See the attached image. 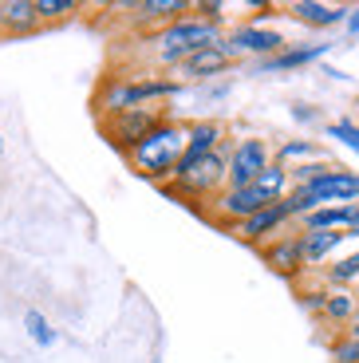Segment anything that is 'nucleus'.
I'll list each match as a JSON object with an SVG mask.
<instances>
[{"label":"nucleus","instance_id":"nucleus-1","mask_svg":"<svg viewBox=\"0 0 359 363\" xmlns=\"http://www.w3.org/2000/svg\"><path fill=\"white\" fill-rule=\"evenodd\" d=\"M146 40H150V67H178V64H186L194 52H206V48L221 44L225 28L201 20L198 12H186V16L170 20L166 28L150 32Z\"/></svg>","mask_w":359,"mask_h":363},{"label":"nucleus","instance_id":"nucleus-2","mask_svg":"<svg viewBox=\"0 0 359 363\" xmlns=\"http://www.w3.org/2000/svg\"><path fill=\"white\" fill-rule=\"evenodd\" d=\"M186 83H178L174 75H150V79H131V75H111L107 83L99 87L95 95V111L107 118L126 115V111H138V107H150L158 99H174L182 95Z\"/></svg>","mask_w":359,"mask_h":363},{"label":"nucleus","instance_id":"nucleus-3","mask_svg":"<svg viewBox=\"0 0 359 363\" xmlns=\"http://www.w3.org/2000/svg\"><path fill=\"white\" fill-rule=\"evenodd\" d=\"M186 127L189 123H178V118H162L158 127L150 130V135L143 138V143L131 150V166H135V174H143V178L150 182H170L174 166H178V158L186 155Z\"/></svg>","mask_w":359,"mask_h":363},{"label":"nucleus","instance_id":"nucleus-4","mask_svg":"<svg viewBox=\"0 0 359 363\" xmlns=\"http://www.w3.org/2000/svg\"><path fill=\"white\" fill-rule=\"evenodd\" d=\"M272 166V143L260 135H245L233 143V155H229V178H225V190H245L257 182V174Z\"/></svg>","mask_w":359,"mask_h":363},{"label":"nucleus","instance_id":"nucleus-5","mask_svg":"<svg viewBox=\"0 0 359 363\" xmlns=\"http://www.w3.org/2000/svg\"><path fill=\"white\" fill-rule=\"evenodd\" d=\"M288 48V40L280 36L277 28H265V24H237L229 36H225V52L233 55V60H272Z\"/></svg>","mask_w":359,"mask_h":363},{"label":"nucleus","instance_id":"nucleus-6","mask_svg":"<svg viewBox=\"0 0 359 363\" xmlns=\"http://www.w3.org/2000/svg\"><path fill=\"white\" fill-rule=\"evenodd\" d=\"M162 118H166V111H158V107H138V111H126V115H115V118H107L103 123V130H107V138L118 146V150H135L138 143H143L146 135H150L154 127H158Z\"/></svg>","mask_w":359,"mask_h":363},{"label":"nucleus","instance_id":"nucleus-7","mask_svg":"<svg viewBox=\"0 0 359 363\" xmlns=\"http://www.w3.org/2000/svg\"><path fill=\"white\" fill-rule=\"evenodd\" d=\"M300 190H308V198L316 206H355L359 201V170L336 166L324 178H316L312 186H300Z\"/></svg>","mask_w":359,"mask_h":363},{"label":"nucleus","instance_id":"nucleus-8","mask_svg":"<svg viewBox=\"0 0 359 363\" xmlns=\"http://www.w3.org/2000/svg\"><path fill=\"white\" fill-rule=\"evenodd\" d=\"M288 213L280 209V201L277 206H269V209H260V213H253L249 221H237V225H229L225 233H233L237 241H245V245H253V249H260V245H269L272 237H280V233H288Z\"/></svg>","mask_w":359,"mask_h":363},{"label":"nucleus","instance_id":"nucleus-9","mask_svg":"<svg viewBox=\"0 0 359 363\" xmlns=\"http://www.w3.org/2000/svg\"><path fill=\"white\" fill-rule=\"evenodd\" d=\"M115 9L131 12V28H150V32H158L170 20L194 12V4L189 0H131V4H115Z\"/></svg>","mask_w":359,"mask_h":363},{"label":"nucleus","instance_id":"nucleus-10","mask_svg":"<svg viewBox=\"0 0 359 363\" xmlns=\"http://www.w3.org/2000/svg\"><path fill=\"white\" fill-rule=\"evenodd\" d=\"M257 253H260V261L269 264L272 272H280V277H288V281L304 272V249H300V229H297V233H280V237H272L269 245H260Z\"/></svg>","mask_w":359,"mask_h":363},{"label":"nucleus","instance_id":"nucleus-11","mask_svg":"<svg viewBox=\"0 0 359 363\" xmlns=\"http://www.w3.org/2000/svg\"><path fill=\"white\" fill-rule=\"evenodd\" d=\"M233 64H237V60L225 52V40H221V44L206 48V52H194L186 64L174 67V72H178L174 79H178V83H189V79H214V75H225Z\"/></svg>","mask_w":359,"mask_h":363},{"label":"nucleus","instance_id":"nucleus-12","mask_svg":"<svg viewBox=\"0 0 359 363\" xmlns=\"http://www.w3.org/2000/svg\"><path fill=\"white\" fill-rule=\"evenodd\" d=\"M225 138H229V130H225L221 118H194L186 127V155H182L178 162H194V158H201V155H214Z\"/></svg>","mask_w":359,"mask_h":363},{"label":"nucleus","instance_id":"nucleus-13","mask_svg":"<svg viewBox=\"0 0 359 363\" xmlns=\"http://www.w3.org/2000/svg\"><path fill=\"white\" fill-rule=\"evenodd\" d=\"M328 52H332V44H328V40H320V44H288L280 55L260 60L257 72L260 75H269V72H297V67H308V64H316V60H324Z\"/></svg>","mask_w":359,"mask_h":363},{"label":"nucleus","instance_id":"nucleus-14","mask_svg":"<svg viewBox=\"0 0 359 363\" xmlns=\"http://www.w3.org/2000/svg\"><path fill=\"white\" fill-rule=\"evenodd\" d=\"M285 12L304 28H336L348 20V4H324V0H292Z\"/></svg>","mask_w":359,"mask_h":363},{"label":"nucleus","instance_id":"nucleus-15","mask_svg":"<svg viewBox=\"0 0 359 363\" xmlns=\"http://www.w3.org/2000/svg\"><path fill=\"white\" fill-rule=\"evenodd\" d=\"M348 245V233L328 229V233H300V249H304V269H320L328 264V257H336Z\"/></svg>","mask_w":359,"mask_h":363},{"label":"nucleus","instance_id":"nucleus-16","mask_svg":"<svg viewBox=\"0 0 359 363\" xmlns=\"http://www.w3.org/2000/svg\"><path fill=\"white\" fill-rule=\"evenodd\" d=\"M316 158H328V150H324L320 143H312V138H280L277 146H272V162L280 166H304V162H316Z\"/></svg>","mask_w":359,"mask_h":363},{"label":"nucleus","instance_id":"nucleus-17","mask_svg":"<svg viewBox=\"0 0 359 363\" xmlns=\"http://www.w3.org/2000/svg\"><path fill=\"white\" fill-rule=\"evenodd\" d=\"M0 28L12 32V36H28V32H36V28H40L36 0H4V4H0Z\"/></svg>","mask_w":359,"mask_h":363},{"label":"nucleus","instance_id":"nucleus-18","mask_svg":"<svg viewBox=\"0 0 359 363\" xmlns=\"http://www.w3.org/2000/svg\"><path fill=\"white\" fill-rule=\"evenodd\" d=\"M359 312V292L355 289H328V304H324V324L332 328H348Z\"/></svg>","mask_w":359,"mask_h":363},{"label":"nucleus","instance_id":"nucleus-19","mask_svg":"<svg viewBox=\"0 0 359 363\" xmlns=\"http://www.w3.org/2000/svg\"><path fill=\"white\" fill-rule=\"evenodd\" d=\"M260 190V198L269 201V206H277V201H285L288 198V190H292V178H288V166H280V162H272V166H265V170L257 174V182H253Z\"/></svg>","mask_w":359,"mask_h":363},{"label":"nucleus","instance_id":"nucleus-20","mask_svg":"<svg viewBox=\"0 0 359 363\" xmlns=\"http://www.w3.org/2000/svg\"><path fill=\"white\" fill-rule=\"evenodd\" d=\"M324 284L328 289H351V284H359V257L348 253L340 261L324 264Z\"/></svg>","mask_w":359,"mask_h":363},{"label":"nucleus","instance_id":"nucleus-21","mask_svg":"<svg viewBox=\"0 0 359 363\" xmlns=\"http://www.w3.org/2000/svg\"><path fill=\"white\" fill-rule=\"evenodd\" d=\"M79 0H36V20L40 24H60V20L75 16Z\"/></svg>","mask_w":359,"mask_h":363},{"label":"nucleus","instance_id":"nucleus-22","mask_svg":"<svg viewBox=\"0 0 359 363\" xmlns=\"http://www.w3.org/2000/svg\"><path fill=\"white\" fill-rule=\"evenodd\" d=\"M336 158H316V162H304V166H292L288 170V178H292V186H312L316 178H324L328 170H336Z\"/></svg>","mask_w":359,"mask_h":363},{"label":"nucleus","instance_id":"nucleus-23","mask_svg":"<svg viewBox=\"0 0 359 363\" xmlns=\"http://www.w3.org/2000/svg\"><path fill=\"white\" fill-rule=\"evenodd\" d=\"M324 135L332 138V143L348 146L351 155H359V123H351V118H336V123L324 127Z\"/></svg>","mask_w":359,"mask_h":363},{"label":"nucleus","instance_id":"nucleus-24","mask_svg":"<svg viewBox=\"0 0 359 363\" xmlns=\"http://www.w3.org/2000/svg\"><path fill=\"white\" fill-rule=\"evenodd\" d=\"M24 328H28V336H32V344H36V347H52L55 344V328L48 324L36 308L24 312Z\"/></svg>","mask_w":359,"mask_h":363},{"label":"nucleus","instance_id":"nucleus-25","mask_svg":"<svg viewBox=\"0 0 359 363\" xmlns=\"http://www.w3.org/2000/svg\"><path fill=\"white\" fill-rule=\"evenodd\" d=\"M300 304H304L312 316H324V304H328V289H304L300 292Z\"/></svg>","mask_w":359,"mask_h":363},{"label":"nucleus","instance_id":"nucleus-26","mask_svg":"<svg viewBox=\"0 0 359 363\" xmlns=\"http://www.w3.org/2000/svg\"><path fill=\"white\" fill-rule=\"evenodd\" d=\"M194 12H198L201 20H209V24H221L225 4H221V0H194Z\"/></svg>","mask_w":359,"mask_h":363},{"label":"nucleus","instance_id":"nucleus-27","mask_svg":"<svg viewBox=\"0 0 359 363\" xmlns=\"http://www.w3.org/2000/svg\"><path fill=\"white\" fill-rule=\"evenodd\" d=\"M332 359H336V363H359V340H348V336H343L340 344L332 347Z\"/></svg>","mask_w":359,"mask_h":363},{"label":"nucleus","instance_id":"nucleus-28","mask_svg":"<svg viewBox=\"0 0 359 363\" xmlns=\"http://www.w3.org/2000/svg\"><path fill=\"white\" fill-rule=\"evenodd\" d=\"M292 118H297V123H316V118H320V111L308 107V103H297V107H292Z\"/></svg>","mask_w":359,"mask_h":363},{"label":"nucleus","instance_id":"nucleus-29","mask_svg":"<svg viewBox=\"0 0 359 363\" xmlns=\"http://www.w3.org/2000/svg\"><path fill=\"white\" fill-rule=\"evenodd\" d=\"M343 28H348V36H359V9H348V20H343Z\"/></svg>","mask_w":359,"mask_h":363},{"label":"nucleus","instance_id":"nucleus-30","mask_svg":"<svg viewBox=\"0 0 359 363\" xmlns=\"http://www.w3.org/2000/svg\"><path fill=\"white\" fill-rule=\"evenodd\" d=\"M348 241H359V201H355V221H351V229H348Z\"/></svg>","mask_w":359,"mask_h":363},{"label":"nucleus","instance_id":"nucleus-31","mask_svg":"<svg viewBox=\"0 0 359 363\" xmlns=\"http://www.w3.org/2000/svg\"><path fill=\"white\" fill-rule=\"evenodd\" d=\"M0 155H4V135H0Z\"/></svg>","mask_w":359,"mask_h":363},{"label":"nucleus","instance_id":"nucleus-32","mask_svg":"<svg viewBox=\"0 0 359 363\" xmlns=\"http://www.w3.org/2000/svg\"><path fill=\"white\" fill-rule=\"evenodd\" d=\"M351 253H355V257H359V241H355V249H351Z\"/></svg>","mask_w":359,"mask_h":363}]
</instances>
